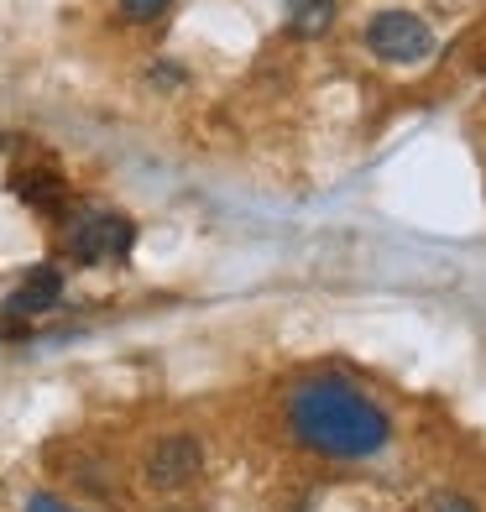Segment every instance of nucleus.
<instances>
[{"mask_svg":"<svg viewBox=\"0 0 486 512\" xmlns=\"http://www.w3.org/2000/svg\"><path fill=\"white\" fill-rule=\"evenodd\" d=\"M366 48L392 68H408V63H424L434 53V32H429V21L413 16V11H382V16H372V27H366Z\"/></svg>","mask_w":486,"mask_h":512,"instance_id":"obj_3","label":"nucleus"},{"mask_svg":"<svg viewBox=\"0 0 486 512\" xmlns=\"http://www.w3.org/2000/svg\"><path fill=\"white\" fill-rule=\"evenodd\" d=\"M68 246H74L79 262L100 267V262H126L136 246V225L115 209H79L68 220Z\"/></svg>","mask_w":486,"mask_h":512,"instance_id":"obj_2","label":"nucleus"},{"mask_svg":"<svg viewBox=\"0 0 486 512\" xmlns=\"http://www.w3.org/2000/svg\"><path fill=\"white\" fill-rule=\"evenodd\" d=\"M183 79V68H173V63H157V84H178Z\"/></svg>","mask_w":486,"mask_h":512,"instance_id":"obj_11","label":"nucleus"},{"mask_svg":"<svg viewBox=\"0 0 486 512\" xmlns=\"http://www.w3.org/2000/svg\"><path fill=\"white\" fill-rule=\"evenodd\" d=\"M27 512H74L68 502H58V497H48V492H37L32 502H27Z\"/></svg>","mask_w":486,"mask_h":512,"instance_id":"obj_9","label":"nucleus"},{"mask_svg":"<svg viewBox=\"0 0 486 512\" xmlns=\"http://www.w3.org/2000/svg\"><path fill=\"white\" fill-rule=\"evenodd\" d=\"M11 189H16V199H27L32 209H42V215H58L63 199H68L63 178H58V173H48V168H27V173H16V178H11Z\"/></svg>","mask_w":486,"mask_h":512,"instance_id":"obj_6","label":"nucleus"},{"mask_svg":"<svg viewBox=\"0 0 486 512\" xmlns=\"http://www.w3.org/2000/svg\"><path fill=\"white\" fill-rule=\"evenodd\" d=\"M58 298H63V272H58L53 262H42V267H32V272L16 283L6 314H16V319H37V314L58 309Z\"/></svg>","mask_w":486,"mask_h":512,"instance_id":"obj_5","label":"nucleus"},{"mask_svg":"<svg viewBox=\"0 0 486 512\" xmlns=\"http://www.w3.org/2000/svg\"><path fill=\"white\" fill-rule=\"evenodd\" d=\"M288 418H293V434L330 460H366V455H377L392 434L387 413L345 382L298 387L293 403H288Z\"/></svg>","mask_w":486,"mask_h":512,"instance_id":"obj_1","label":"nucleus"},{"mask_svg":"<svg viewBox=\"0 0 486 512\" xmlns=\"http://www.w3.org/2000/svg\"><path fill=\"white\" fill-rule=\"evenodd\" d=\"M168 6H173V0H121V16L126 21H157Z\"/></svg>","mask_w":486,"mask_h":512,"instance_id":"obj_8","label":"nucleus"},{"mask_svg":"<svg viewBox=\"0 0 486 512\" xmlns=\"http://www.w3.org/2000/svg\"><path fill=\"white\" fill-rule=\"evenodd\" d=\"M439 512H476L466 497H439Z\"/></svg>","mask_w":486,"mask_h":512,"instance_id":"obj_10","label":"nucleus"},{"mask_svg":"<svg viewBox=\"0 0 486 512\" xmlns=\"http://www.w3.org/2000/svg\"><path fill=\"white\" fill-rule=\"evenodd\" d=\"M204 465V445L194 434H168L157 439L152 455H147V481L157 486V492H183Z\"/></svg>","mask_w":486,"mask_h":512,"instance_id":"obj_4","label":"nucleus"},{"mask_svg":"<svg viewBox=\"0 0 486 512\" xmlns=\"http://www.w3.org/2000/svg\"><path fill=\"white\" fill-rule=\"evenodd\" d=\"M288 21L298 37H319L335 21V0H288Z\"/></svg>","mask_w":486,"mask_h":512,"instance_id":"obj_7","label":"nucleus"}]
</instances>
